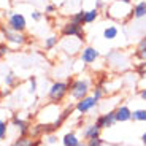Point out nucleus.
<instances>
[{
	"label": "nucleus",
	"instance_id": "1",
	"mask_svg": "<svg viewBox=\"0 0 146 146\" xmlns=\"http://www.w3.org/2000/svg\"><path fill=\"white\" fill-rule=\"evenodd\" d=\"M105 16L114 21H129L132 18V3H122V2H116L111 0L106 5Z\"/></svg>",
	"mask_w": 146,
	"mask_h": 146
},
{
	"label": "nucleus",
	"instance_id": "2",
	"mask_svg": "<svg viewBox=\"0 0 146 146\" xmlns=\"http://www.w3.org/2000/svg\"><path fill=\"white\" fill-rule=\"evenodd\" d=\"M70 81L72 78H68L67 81H54L48 89V99L51 103H60L65 100V97L70 92Z\"/></svg>",
	"mask_w": 146,
	"mask_h": 146
},
{
	"label": "nucleus",
	"instance_id": "3",
	"mask_svg": "<svg viewBox=\"0 0 146 146\" xmlns=\"http://www.w3.org/2000/svg\"><path fill=\"white\" fill-rule=\"evenodd\" d=\"M92 91V86H91V80L89 78H75L70 81V97L73 100H81L84 99L86 95H89Z\"/></svg>",
	"mask_w": 146,
	"mask_h": 146
},
{
	"label": "nucleus",
	"instance_id": "4",
	"mask_svg": "<svg viewBox=\"0 0 146 146\" xmlns=\"http://www.w3.org/2000/svg\"><path fill=\"white\" fill-rule=\"evenodd\" d=\"M106 64L111 68L117 70V72H124V70L130 68V56L125 51H111L106 54Z\"/></svg>",
	"mask_w": 146,
	"mask_h": 146
},
{
	"label": "nucleus",
	"instance_id": "5",
	"mask_svg": "<svg viewBox=\"0 0 146 146\" xmlns=\"http://www.w3.org/2000/svg\"><path fill=\"white\" fill-rule=\"evenodd\" d=\"M0 27H2V32H3V41H7L10 44V48H19L29 43V36L26 35V32L11 30L10 27H7V24H0Z\"/></svg>",
	"mask_w": 146,
	"mask_h": 146
},
{
	"label": "nucleus",
	"instance_id": "6",
	"mask_svg": "<svg viewBox=\"0 0 146 146\" xmlns=\"http://www.w3.org/2000/svg\"><path fill=\"white\" fill-rule=\"evenodd\" d=\"M83 43H84V40H80V38H76V36H67V38H64L62 41H59L60 49L68 56L80 54L81 49H83Z\"/></svg>",
	"mask_w": 146,
	"mask_h": 146
},
{
	"label": "nucleus",
	"instance_id": "7",
	"mask_svg": "<svg viewBox=\"0 0 146 146\" xmlns=\"http://www.w3.org/2000/svg\"><path fill=\"white\" fill-rule=\"evenodd\" d=\"M60 36L67 38V36H76L80 40H84V29L81 24H76L73 21H67L60 26Z\"/></svg>",
	"mask_w": 146,
	"mask_h": 146
},
{
	"label": "nucleus",
	"instance_id": "8",
	"mask_svg": "<svg viewBox=\"0 0 146 146\" xmlns=\"http://www.w3.org/2000/svg\"><path fill=\"white\" fill-rule=\"evenodd\" d=\"M7 27L16 32H26L27 29V19L22 13H10L7 18Z\"/></svg>",
	"mask_w": 146,
	"mask_h": 146
},
{
	"label": "nucleus",
	"instance_id": "9",
	"mask_svg": "<svg viewBox=\"0 0 146 146\" xmlns=\"http://www.w3.org/2000/svg\"><path fill=\"white\" fill-rule=\"evenodd\" d=\"M97 105H99V100H95L94 97L89 94V95H86L84 99L78 100V102L75 103V110H76L80 114H88V113H91L92 110L97 108Z\"/></svg>",
	"mask_w": 146,
	"mask_h": 146
},
{
	"label": "nucleus",
	"instance_id": "10",
	"mask_svg": "<svg viewBox=\"0 0 146 146\" xmlns=\"http://www.w3.org/2000/svg\"><path fill=\"white\" fill-rule=\"evenodd\" d=\"M100 57V51L94 46H83L80 52V60L84 65H92L95 64V60Z\"/></svg>",
	"mask_w": 146,
	"mask_h": 146
},
{
	"label": "nucleus",
	"instance_id": "11",
	"mask_svg": "<svg viewBox=\"0 0 146 146\" xmlns=\"http://www.w3.org/2000/svg\"><path fill=\"white\" fill-rule=\"evenodd\" d=\"M95 124L99 125L102 130H103V129H111V127H114V124H116V114H114V110H113V111H106V113L97 116V119H95Z\"/></svg>",
	"mask_w": 146,
	"mask_h": 146
},
{
	"label": "nucleus",
	"instance_id": "12",
	"mask_svg": "<svg viewBox=\"0 0 146 146\" xmlns=\"http://www.w3.org/2000/svg\"><path fill=\"white\" fill-rule=\"evenodd\" d=\"M11 125L18 129L19 135H29V133H30V125H29V122H27L26 119L19 117L18 114H15V116L11 117Z\"/></svg>",
	"mask_w": 146,
	"mask_h": 146
},
{
	"label": "nucleus",
	"instance_id": "13",
	"mask_svg": "<svg viewBox=\"0 0 146 146\" xmlns=\"http://www.w3.org/2000/svg\"><path fill=\"white\" fill-rule=\"evenodd\" d=\"M114 114H116V122H129V121H132V110L127 105H119L114 110Z\"/></svg>",
	"mask_w": 146,
	"mask_h": 146
},
{
	"label": "nucleus",
	"instance_id": "14",
	"mask_svg": "<svg viewBox=\"0 0 146 146\" xmlns=\"http://www.w3.org/2000/svg\"><path fill=\"white\" fill-rule=\"evenodd\" d=\"M100 133H102V129L99 125L92 122V124H88L83 130V138L88 141V140H94V138H100Z\"/></svg>",
	"mask_w": 146,
	"mask_h": 146
},
{
	"label": "nucleus",
	"instance_id": "15",
	"mask_svg": "<svg viewBox=\"0 0 146 146\" xmlns=\"http://www.w3.org/2000/svg\"><path fill=\"white\" fill-rule=\"evenodd\" d=\"M132 18L133 19L146 18V0H138L137 3L132 5Z\"/></svg>",
	"mask_w": 146,
	"mask_h": 146
},
{
	"label": "nucleus",
	"instance_id": "16",
	"mask_svg": "<svg viewBox=\"0 0 146 146\" xmlns=\"http://www.w3.org/2000/svg\"><path fill=\"white\" fill-rule=\"evenodd\" d=\"M133 57L138 60H146V35L138 41V44L133 49Z\"/></svg>",
	"mask_w": 146,
	"mask_h": 146
},
{
	"label": "nucleus",
	"instance_id": "17",
	"mask_svg": "<svg viewBox=\"0 0 146 146\" xmlns=\"http://www.w3.org/2000/svg\"><path fill=\"white\" fill-rule=\"evenodd\" d=\"M40 141H35L32 140L29 135H19L15 141L11 143V146H38Z\"/></svg>",
	"mask_w": 146,
	"mask_h": 146
},
{
	"label": "nucleus",
	"instance_id": "18",
	"mask_svg": "<svg viewBox=\"0 0 146 146\" xmlns=\"http://www.w3.org/2000/svg\"><path fill=\"white\" fill-rule=\"evenodd\" d=\"M100 16V11L97 8H91V10H84V26H88V24H92L99 19Z\"/></svg>",
	"mask_w": 146,
	"mask_h": 146
},
{
	"label": "nucleus",
	"instance_id": "19",
	"mask_svg": "<svg viewBox=\"0 0 146 146\" xmlns=\"http://www.w3.org/2000/svg\"><path fill=\"white\" fill-rule=\"evenodd\" d=\"M81 143V140L78 138V135L75 132H67L62 137V145L64 146H78Z\"/></svg>",
	"mask_w": 146,
	"mask_h": 146
},
{
	"label": "nucleus",
	"instance_id": "20",
	"mask_svg": "<svg viewBox=\"0 0 146 146\" xmlns=\"http://www.w3.org/2000/svg\"><path fill=\"white\" fill-rule=\"evenodd\" d=\"M108 94V89L105 88V86H103L102 83H99V84H95L94 88H92V91H91V95L92 97H94L95 100H102L103 97H105V95Z\"/></svg>",
	"mask_w": 146,
	"mask_h": 146
},
{
	"label": "nucleus",
	"instance_id": "21",
	"mask_svg": "<svg viewBox=\"0 0 146 146\" xmlns=\"http://www.w3.org/2000/svg\"><path fill=\"white\" fill-rule=\"evenodd\" d=\"M117 35H119V29H117V26H106L105 29H103V38L108 40V41L116 40Z\"/></svg>",
	"mask_w": 146,
	"mask_h": 146
},
{
	"label": "nucleus",
	"instance_id": "22",
	"mask_svg": "<svg viewBox=\"0 0 146 146\" xmlns=\"http://www.w3.org/2000/svg\"><path fill=\"white\" fill-rule=\"evenodd\" d=\"M3 81H5V86H7V88H10V89L16 88V86H18V84L21 83L19 76L16 75V73H13V72H8L7 75H5Z\"/></svg>",
	"mask_w": 146,
	"mask_h": 146
},
{
	"label": "nucleus",
	"instance_id": "23",
	"mask_svg": "<svg viewBox=\"0 0 146 146\" xmlns=\"http://www.w3.org/2000/svg\"><path fill=\"white\" fill-rule=\"evenodd\" d=\"M59 41H60V38H59L57 35H49L44 38L43 41V48L46 49V51H52L54 48L59 46Z\"/></svg>",
	"mask_w": 146,
	"mask_h": 146
},
{
	"label": "nucleus",
	"instance_id": "24",
	"mask_svg": "<svg viewBox=\"0 0 146 146\" xmlns=\"http://www.w3.org/2000/svg\"><path fill=\"white\" fill-rule=\"evenodd\" d=\"M132 121H137V122H146V110L140 108L132 111Z\"/></svg>",
	"mask_w": 146,
	"mask_h": 146
},
{
	"label": "nucleus",
	"instance_id": "25",
	"mask_svg": "<svg viewBox=\"0 0 146 146\" xmlns=\"http://www.w3.org/2000/svg\"><path fill=\"white\" fill-rule=\"evenodd\" d=\"M70 21L84 26V10H80V11H76V13H73V15L70 16Z\"/></svg>",
	"mask_w": 146,
	"mask_h": 146
},
{
	"label": "nucleus",
	"instance_id": "26",
	"mask_svg": "<svg viewBox=\"0 0 146 146\" xmlns=\"http://www.w3.org/2000/svg\"><path fill=\"white\" fill-rule=\"evenodd\" d=\"M135 72L140 75V78L146 76V60H138V64L135 65Z\"/></svg>",
	"mask_w": 146,
	"mask_h": 146
},
{
	"label": "nucleus",
	"instance_id": "27",
	"mask_svg": "<svg viewBox=\"0 0 146 146\" xmlns=\"http://www.w3.org/2000/svg\"><path fill=\"white\" fill-rule=\"evenodd\" d=\"M8 133V122L5 119H0V140H5Z\"/></svg>",
	"mask_w": 146,
	"mask_h": 146
},
{
	"label": "nucleus",
	"instance_id": "28",
	"mask_svg": "<svg viewBox=\"0 0 146 146\" xmlns=\"http://www.w3.org/2000/svg\"><path fill=\"white\" fill-rule=\"evenodd\" d=\"M36 78L35 76H30L29 78V94H35L36 92Z\"/></svg>",
	"mask_w": 146,
	"mask_h": 146
},
{
	"label": "nucleus",
	"instance_id": "29",
	"mask_svg": "<svg viewBox=\"0 0 146 146\" xmlns=\"http://www.w3.org/2000/svg\"><path fill=\"white\" fill-rule=\"evenodd\" d=\"M86 145H88V146H105V141H103V138L100 137V138L88 140V141H86Z\"/></svg>",
	"mask_w": 146,
	"mask_h": 146
},
{
	"label": "nucleus",
	"instance_id": "30",
	"mask_svg": "<svg viewBox=\"0 0 146 146\" xmlns=\"http://www.w3.org/2000/svg\"><path fill=\"white\" fill-rule=\"evenodd\" d=\"M30 18H32V21L38 22V21H41V19H43V13H41V11H38V10H33L32 13H30Z\"/></svg>",
	"mask_w": 146,
	"mask_h": 146
},
{
	"label": "nucleus",
	"instance_id": "31",
	"mask_svg": "<svg viewBox=\"0 0 146 146\" xmlns=\"http://www.w3.org/2000/svg\"><path fill=\"white\" fill-rule=\"evenodd\" d=\"M0 51H2V54H3V56H7L8 52L11 51L10 44H8L7 41H0Z\"/></svg>",
	"mask_w": 146,
	"mask_h": 146
},
{
	"label": "nucleus",
	"instance_id": "32",
	"mask_svg": "<svg viewBox=\"0 0 146 146\" xmlns=\"http://www.w3.org/2000/svg\"><path fill=\"white\" fill-rule=\"evenodd\" d=\"M56 11H57V5H54V3H48L46 8H44V13H48V15H52Z\"/></svg>",
	"mask_w": 146,
	"mask_h": 146
},
{
	"label": "nucleus",
	"instance_id": "33",
	"mask_svg": "<svg viewBox=\"0 0 146 146\" xmlns=\"http://www.w3.org/2000/svg\"><path fill=\"white\" fill-rule=\"evenodd\" d=\"M106 5H108V3H106L105 0H100V2H95V8H97L99 11H105V10H106Z\"/></svg>",
	"mask_w": 146,
	"mask_h": 146
},
{
	"label": "nucleus",
	"instance_id": "34",
	"mask_svg": "<svg viewBox=\"0 0 146 146\" xmlns=\"http://www.w3.org/2000/svg\"><path fill=\"white\" fill-rule=\"evenodd\" d=\"M46 143H49V145H54V143H57V137H56V135H48V137H46Z\"/></svg>",
	"mask_w": 146,
	"mask_h": 146
},
{
	"label": "nucleus",
	"instance_id": "35",
	"mask_svg": "<svg viewBox=\"0 0 146 146\" xmlns=\"http://www.w3.org/2000/svg\"><path fill=\"white\" fill-rule=\"evenodd\" d=\"M140 99H141V100H146V88H143L141 91H140Z\"/></svg>",
	"mask_w": 146,
	"mask_h": 146
},
{
	"label": "nucleus",
	"instance_id": "36",
	"mask_svg": "<svg viewBox=\"0 0 146 146\" xmlns=\"http://www.w3.org/2000/svg\"><path fill=\"white\" fill-rule=\"evenodd\" d=\"M141 143H143V146H146V132L141 135Z\"/></svg>",
	"mask_w": 146,
	"mask_h": 146
},
{
	"label": "nucleus",
	"instance_id": "37",
	"mask_svg": "<svg viewBox=\"0 0 146 146\" xmlns=\"http://www.w3.org/2000/svg\"><path fill=\"white\" fill-rule=\"evenodd\" d=\"M116 2H122V3H132V0H116Z\"/></svg>",
	"mask_w": 146,
	"mask_h": 146
},
{
	"label": "nucleus",
	"instance_id": "38",
	"mask_svg": "<svg viewBox=\"0 0 146 146\" xmlns=\"http://www.w3.org/2000/svg\"><path fill=\"white\" fill-rule=\"evenodd\" d=\"M0 41H3V32H2V27H0Z\"/></svg>",
	"mask_w": 146,
	"mask_h": 146
},
{
	"label": "nucleus",
	"instance_id": "39",
	"mask_svg": "<svg viewBox=\"0 0 146 146\" xmlns=\"http://www.w3.org/2000/svg\"><path fill=\"white\" fill-rule=\"evenodd\" d=\"M78 146H88V145H86V143H84V141H81V143H80V145H78Z\"/></svg>",
	"mask_w": 146,
	"mask_h": 146
},
{
	"label": "nucleus",
	"instance_id": "40",
	"mask_svg": "<svg viewBox=\"0 0 146 146\" xmlns=\"http://www.w3.org/2000/svg\"><path fill=\"white\" fill-rule=\"evenodd\" d=\"M3 57H5V56L2 54V51H0V60H2V59H3Z\"/></svg>",
	"mask_w": 146,
	"mask_h": 146
},
{
	"label": "nucleus",
	"instance_id": "41",
	"mask_svg": "<svg viewBox=\"0 0 146 146\" xmlns=\"http://www.w3.org/2000/svg\"><path fill=\"white\" fill-rule=\"evenodd\" d=\"M95 2H100V0H95Z\"/></svg>",
	"mask_w": 146,
	"mask_h": 146
}]
</instances>
